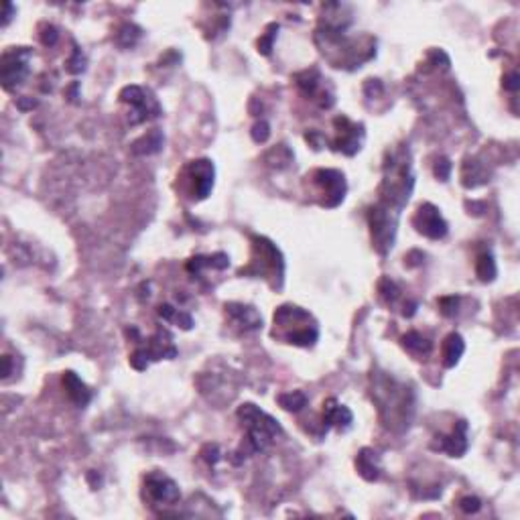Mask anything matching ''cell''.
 I'll use <instances>...</instances> for the list:
<instances>
[{
  "instance_id": "obj_1",
  "label": "cell",
  "mask_w": 520,
  "mask_h": 520,
  "mask_svg": "<svg viewBox=\"0 0 520 520\" xmlns=\"http://www.w3.org/2000/svg\"><path fill=\"white\" fill-rule=\"evenodd\" d=\"M372 401L386 429L403 433L410 427L415 415V392L405 382H398L384 372L372 374Z\"/></svg>"
},
{
  "instance_id": "obj_2",
  "label": "cell",
  "mask_w": 520,
  "mask_h": 520,
  "mask_svg": "<svg viewBox=\"0 0 520 520\" xmlns=\"http://www.w3.org/2000/svg\"><path fill=\"white\" fill-rule=\"evenodd\" d=\"M236 417H238V421L242 422L244 431H246V445H242L238 451L232 454L240 455L236 459V466L242 463L246 457L268 449L276 441V437L283 435V427L278 425L275 417H271L268 413L260 410L259 406L252 405V403H244L242 406H238Z\"/></svg>"
},
{
  "instance_id": "obj_3",
  "label": "cell",
  "mask_w": 520,
  "mask_h": 520,
  "mask_svg": "<svg viewBox=\"0 0 520 520\" xmlns=\"http://www.w3.org/2000/svg\"><path fill=\"white\" fill-rule=\"evenodd\" d=\"M413 185H415V175L405 150L389 153V159L384 162V179L380 187L382 194L380 203L401 211L413 194Z\"/></svg>"
},
{
  "instance_id": "obj_4",
  "label": "cell",
  "mask_w": 520,
  "mask_h": 520,
  "mask_svg": "<svg viewBox=\"0 0 520 520\" xmlns=\"http://www.w3.org/2000/svg\"><path fill=\"white\" fill-rule=\"evenodd\" d=\"M273 336L299 348H311L319 340V327L313 315L305 309L297 305H280L275 311Z\"/></svg>"
},
{
  "instance_id": "obj_5",
  "label": "cell",
  "mask_w": 520,
  "mask_h": 520,
  "mask_svg": "<svg viewBox=\"0 0 520 520\" xmlns=\"http://www.w3.org/2000/svg\"><path fill=\"white\" fill-rule=\"evenodd\" d=\"M252 262L240 271L242 276H256V278H271L273 289L283 287L285 276V260L280 250L268 238L254 236L252 238Z\"/></svg>"
},
{
  "instance_id": "obj_6",
  "label": "cell",
  "mask_w": 520,
  "mask_h": 520,
  "mask_svg": "<svg viewBox=\"0 0 520 520\" xmlns=\"http://www.w3.org/2000/svg\"><path fill=\"white\" fill-rule=\"evenodd\" d=\"M398 213L401 211L389 208L384 203L374 206L370 213H368V222H370V232H372V240L376 250L380 254H386L392 244H394V236H396V224H398Z\"/></svg>"
},
{
  "instance_id": "obj_7",
  "label": "cell",
  "mask_w": 520,
  "mask_h": 520,
  "mask_svg": "<svg viewBox=\"0 0 520 520\" xmlns=\"http://www.w3.org/2000/svg\"><path fill=\"white\" fill-rule=\"evenodd\" d=\"M175 356H177V348L173 343V336L167 329L159 327L157 333L148 340L146 345H141V348H136L132 352L130 364H132L134 370H146L150 362H157V360H162V358L173 360Z\"/></svg>"
},
{
  "instance_id": "obj_8",
  "label": "cell",
  "mask_w": 520,
  "mask_h": 520,
  "mask_svg": "<svg viewBox=\"0 0 520 520\" xmlns=\"http://www.w3.org/2000/svg\"><path fill=\"white\" fill-rule=\"evenodd\" d=\"M120 102L129 104L130 116L129 122L132 126L150 120V118H159L161 116V106L157 102V98L153 96V92H148L141 85H126L120 90Z\"/></svg>"
},
{
  "instance_id": "obj_9",
  "label": "cell",
  "mask_w": 520,
  "mask_h": 520,
  "mask_svg": "<svg viewBox=\"0 0 520 520\" xmlns=\"http://www.w3.org/2000/svg\"><path fill=\"white\" fill-rule=\"evenodd\" d=\"M32 49L29 47H11L2 53L0 64V76L2 85L6 90H13L15 85H20L31 73Z\"/></svg>"
},
{
  "instance_id": "obj_10",
  "label": "cell",
  "mask_w": 520,
  "mask_h": 520,
  "mask_svg": "<svg viewBox=\"0 0 520 520\" xmlns=\"http://www.w3.org/2000/svg\"><path fill=\"white\" fill-rule=\"evenodd\" d=\"M143 498L150 506H175L181 500V490L173 478L155 470L145 475Z\"/></svg>"
},
{
  "instance_id": "obj_11",
  "label": "cell",
  "mask_w": 520,
  "mask_h": 520,
  "mask_svg": "<svg viewBox=\"0 0 520 520\" xmlns=\"http://www.w3.org/2000/svg\"><path fill=\"white\" fill-rule=\"evenodd\" d=\"M295 83L301 90V94L309 98V100H313V102H317L319 108L327 110V108H331L336 104L333 90L327 83V80H324V76H321L319 69L311 67V69H305V71L297 73L295 76Z\"/></svg>"
},
{
  "instance_id": "obj_12",
  "label": "cell",
  "mask_w": 520,
  "mask_h": 520,
  "mask_svg": "<svg viewBox=\"0 0 520 520\" xmlns=\"http://www.w3.org/2000/svg\"><path fill=\"white\" fill-rule=\"evenodd\" d=\"M311 179L317 185L319 195H324L321 201H319V206H324V208H338L341 201H343L345 191H348V183H345V177H343L341 171H338V169H317L311 175Z\"/></svg>"
},
{
  "instance_id": "obj_13",
  "label": "cell",
  "mask_w": 520,
  "mask_h": 520,
  "mask_svg": "<svg viewBox=\"0 0 520 520\" xmlns=\"http://www.w3.org/2000/svg\"><path fill=\"white\" fill-rule=\"evenodd\" d=\"M336 126V138L331 141V148L343 153L345 157H354L358 150L362 148V141H364V126L352 122L348 116H338L333 120Z\"/></svg>"
},
{
  "instance_id": "obj_14",
  "label": "cell",
  "mask_w": 520,
  "mask_h": 520,
  "mask_svg": "<svg viewBox=\"0 0 520 520\" xmlns=\"http://www.w3.org/2000/svg\"><path fill=\"white\" fill-rule=\"evenodd\" d=\"M413 226H415V230L419 234H422L429 240H441L449 232L447 222L443 220L439 208H435L433 203H422V206H419V210L415 211V215H413Z\"/></svg>"
},
{
  "instance_id": "obj_15",
  "label": "cell",
  "mask_w": 520,
  "mask_h": 520,
  "mask_svg": "<svg viewBox=\"0 0 520 520\" xmlns=\"http://www.w3.org/2000/svg\"><path fill=\"white\" fill-rule=\"evenodd\" d=\"M187 175L191 179L194 185V197L195 199H206L213 189V162L210 159H197V161L189 162L187 167Z\"/></svg>"
},
{
  "instance_id": "obj_16",
  "label": "cell",
  "mask_w": 520,
  "mask_h": 520,
  "mask_svg": "<svg viewBox=\"0 0 520 520\" xmlns=\"http://www.w3.org/2000/svg\"><path fill=\"white\" fill-rule=\"evenodd\" d=\"M435 439L437 441L431 445L435 451H443V454H447L449 457H461V455L468 451V447H470V441H468V422L457 421L454 431L449 435H439Z\"/></svg>"
},
{
  "instance_id": "obj_17",
  "label": "cell",
  "mask_w": 520,
  "mask_h": 520,
  "mask_svg": "<svg viewBox=\"0 0 520 520\" xmlns=\"http://www.w3.org/2000/svg\"><path fill=\"white\" fill-rule=\"evenodd\" d=\"M228 317L232 319V324L238 325L242 331H259L262 327V315H260L256 307L252 305H244V303H226Z\"/></svg>"
},
{
  "instance_id": "obj_18",
  "label": "cell",
  "mask_w": 520,
  "mask_h": 520,
  "mask_svg": "<svg viewBox=\"0 0 520 520\" xmlns=\"http://www.w3.org/2000/svg\"><path fill=\"white\" fill-rule=\"evenodd\" d=\"M354 422V415L345 405H340L336 398H327L324 405V425L325 433L329 431V427H336L340 431H348Z\"/></svg>"
},
{
  "instance_id": "obj_19",
  "label": "cell",
  "mask_w": 520,
  "mask_h": 520,
  "mask_svg": "<svg viewBox=\"0 0 520 520\" xmlns=\"http://www.w3.org/2000/svg\"><path fill=\"white\" fill-rule=\"evenodd\" d=\"M64 386L65 392H67V396H69V401H71L73 405L80 406V408L90 405V401H92V390L88 389V384L81 380L78 374L67 370V372L64 374Z\"/></svg>"
},
{
  "instance_id": "obj_20",
  "label": "cell",
  "mask_w": 520,
  "mask_h": 520,
  "mask_svg": "<svg viewBox=\"0 0 520 520\" xmlns=\"http://www.w3.org/2000/svg\"><path fill=\"white\" fill-rule=\"evenodd\" d=\"M488 177H490V173H488L486 165L475 157H468L461 165V183L468 189H475V187L488 183Z\"/></svg>"
},
{
  "instance_id": "obj_21",
  "label": "cell",
  "mask_w": 520,
  "mask_h": 520,
  "mask_svg": "<svg viewBox=\"0 0 520 520\" xmlns=\"http://www.w3.org/2000/svg\"><path fill=\"white\" fill-rule=\"evenodd\" d=\"M356 470L358 473L366 480V482H376L380 478V455L376 454L370 447H364L356 457Z\"/></svg>"
},
{
  "instance_id": "obj_22",
  "label": "cell",
  "mask_w": 520,
  "mask_h": 520,
  "mask_svg": "<svg viewBox=\"0 0 520 520\" xmlns=\"http://www.w3.org/2000/svg\"><path fill=\"white\" fill-rule=\"evenodd\" d=\"M230 266V256L224 252H215L211 256H194L187 262V273L194 276L201 275L203 268H215V271H226Z\"/></svg>"
},
{
  "instance_id": "obj_23",
  "label": "cell",
  "mask_w": 520,
  "mask_h": 520,
  "mask_svg": "<svg viewBox=\"0 0 520 520\" xmlns=\"http://www.w3.org/2000/svg\"><path fill=\"white\" fill-rule=\"evenodd\" d=\"M466 352V341L459 333H449L445 341H443V348H441V356H443V366L445 368H454L455 364L459 362V358L463 356Z\"/></svg>"
},
{
  "instance_id": "obj_24",
  "label": "cell",
  "mask_w": 520,
  "mask_h": 520,
  "mask_svg": "<svg viewBox=\"0 0 520 520\" xmlns=\"http://www.w3.org/2000/svg\"><path fill=\"white\" fill-rule=\"evenodd\" d=\"M162 143H165V136L159 129H153L148 134L141 136L136 143H132L130 150L134 155H155L162 148Z\"/></svg>"
},
{
  "instance_id": "obj_25",
  "label": "cell",
  "mask_w": 520,
  "mask_h": 520,
  "mask_svg": "<svg viewBox=\"0 0 520 520\" xmlns=\"http://www.w3.org/2000/svg\"><path fill=\"white\" fill-rule=\"evenodd\" d=\"M159 317H161L162 321L179 325L181 329H191L194 327V317L189 313L181 311V309L173 307L171 303H162L161 307H159Z\"/></svg>"
},
{
  "instance_id": "obj_26",
  "label": "cell",
  "mask_w": 520,
  "mask_h": 520,
  "mask_svg": "<svg viewBox=\"0 0 520 520\" xmlns=\"http://www.w3.org/2000/svg\"><path fill=\"white\" fill-rule=\"evenodd\" d=\"M403 348H405L406 352H410L413 356L422 358L431 354L433 343L427 340V338H422L419 331H408L406 336H403Z\"/></svg>"
},
{
  "instance_id": "obj_27",
  "label": "cell",
  "mask_w": 520,
  "mask_h": 520,
  "mask_svg": "<svg viewBox=\"0 0 520 520\" xmlns=\"http://www.w3.org/2000/svg\"><path fill=\"white\" fill-rule=\"evenodd\" d=\"M292 159H295V155H292V150L287 145L273 146V148L264 155V161L268 162L271 167H275V169H285V167H289L292 162Z\"/></svg>"
},
{
  "instance_id": "obj_28",
  "label": "cell",
  "mask_w": 520,
  "mask_h": 520,
  "mask_svg": "<svg viewBox=\"0 0 520 520\" xmlns=\"http://www.w3.org/2000/svg\"><path fill=\"white\" fill-rule=\"evenodd\" d=\"M475 275L482 283H492L496 278L498 268H496V260L490 252H484V254L478 256V260H475Z\"/></svg>"
},
{
  "instance_id": "obj_29",
  "label": "cell",
  "mask_w": 520,
  "mask_h": 520,
  "mask_svg": "<svg viewBox=\"0 0 520 520\" xmlns=\"http://www.w3.org/2000/svg\"><path fill=\"white\" fill-rule=\"evenodd\" d=\"M141 37H143V29L136 27V25H132V23H126V25H122L118 29V32H116V43H118V47L130 49L138 43Z\"/></svg>"
},
{
  "instance_id": "obj_30",
  "label": "cell",
  "mask_w": 520,
  "mask_h": 520,
  "mask_svg": "<svg viewBox=\"0 0 520 520\" xmlns=\"http://www.w3.org/2000/svg\"><path fill=\"white\" fill-rule=\"evenodd\" d=\"M276 403L283 406L285 410H291V413H297L301 410L303 406L307 405V394L301 392V390H292V392H283L276 396Z\"/></svg>"
},
{
  "instance_id": "obj_31",
  "label": "cell",
  "mask_w": 520,
  "mask_h": 520,
  "mask_svg": "<svg viewBox=\"0 0 520 520\" xmlns=\"http://www.w3.org/2000/svg\"><path fill=\"white\" fill-rule=\"evenodd\" d=\"M378 292H380V297L384 299V303L386 305H390V307H394L396 305V301L401 299V287L392 280V278H389V276H384L380 283H378Z\"/></svg>"
},
{
  "instance_id": "obj_32",
  "label": "cell",
  "mask_w": 520,
  "mask_h": 520,
  "mask_svg": "<svg viewBox=\"0 0 520 520\" xmlns=\"http://www.w3.org/2000/svg\"><path fill=\"white\" fill-rule=\"evenodd\" d=\"M276 31H278V25H276V23H271V25L266 27L264 35L260 37L259 43H256V47H259L260 55H266V57L271 55V51H273V45H275Z\"/></svg>"
},
{
  "instance_id": "obj_33",
  "label": "cell",
  "mask_w": 520,
  "mask_h": 520,
  "mask_svg": "<svg viewBox=\"0 0 520 520\" xmlns=\"http://www.w3.org/2000/svg\"><path fill=\"white\" fill-rule=\"evenodd\" d=\"M459 297L457 295H449V297H441L439 299V307H441V313L445 317H455L457 311H459Z\"/></svg>"
},
{
  "instance_id": "obj_34",
  "label": "cell",
  "mask_w": 520,
  "mask_h": 520,
  "mask_svg": "<svg viewBox=\"0 0 520 520\" xmlns=\"http://www.w3.org/2000/svg\"><path fill=\"white\" fill-rule=\"evenodd\" d=\"M85 64H88V59H85V55L81 53V49L73 47L71 57L67 59V71H69V73H81V71L85 69Z\"/></svg>"
},
{
  "instance_id": "obj_35",
  "label": "cell",
  "mask_w": 520,
  "mask_h": 520,
  "mask_svg": "<svg viewBox=\"0 0 520 520\" xmlns=\"http://www.w3.org/2000/svg\"><path fill=\"white\" fill-rule=\"evenodd\" d=\"M451 169H454V165H451V161L447 157H439L433 171H435V177L439 181H447V179L451 177Z\"/></svg>"
},
{
  "instance_id": "obj_36",
  "label": "cell",
  "mask_w": 520,
  "mask_h": 520,
  "mask_svg": "<svg viewBox=\"0 0 520 520\" xmlns=\"http://www.w3.org/2000/svg\"><path fill=\"white\" fill-rule=\"evenodd\" d=\"M268 136H271V126H268V122L266 120H260L256 122L254 126H252V138H254V143H266L268 141Z\"/></svg>"
},
{
  "instance_id": "obj_37",
  "label": "cell",
  "mask_w": 520,
  "mask_h": 520,
  "mask_svg": "<svg viewBox=\"0 0 520 520\" xmlns=\"http://www.w3.org/2000/svg\"><path fill=\"white\" fill-rule=\"evenodd\" d=\"M41 41H43V45L53 47L59 41V32H57V29L53 25H43L41 27Z\"/></svg>"
},
{
  "instance_id": "obj_38",
  "label": "cell",
  "mask_w": 520,
  "mask_h": 520,
  "mask_svg": "<svg viewBox=\"0 0 520 520\" xmlns=\"http://www.w3.org/2000/svg\"><path fill=\"white\" fill-rule=\"evenodd\" d=\"M459 508H461L466 514H473V512H478V510L482 508V500L475 498V496H463V498L459 500Z\"/></svg>"
},
{
  "instance_id": "obj_39",
  "label": "cell",
  "mask_w": 520,
  "mask_h": 520,
  "mask_svg": "<svg viewBox=\"0 0 520 520\" xmlns=\"http://www.w3.org/2000/svg\"><path fill=\"white\" fill-rule=\"evenodd\" d=\"M201 455H203V459H206L210 466H215V463L222 459V455H220V447H218L215 443H208V445L203 447Z\"/></svg>"
},
{
  "instance_id": "obj_40",
  "label": "cell",
  "mask_w": 520,
  "mask_h": 520,
  "mask_svg": "<svg viewBox=\"0 0 520 520\" xmlns=\"http://www.w3.org/2000/svg\"><path fill=\"white\" fill-rule=\"evenodd\" d=\"M364 92H366V96L368 98L380 96V94L384 92V85H382V81L380 80H368L366 81V85H364Z\"/></svg>"
},
{
  "instance_id": "obj_41",
  "label": "cell",
  "mask_w": 520,
  "mask_h": 520,
  "mask_svg": "<svg viewBox=\"0 0 520 520\" xmlns=\"http://www.w3.org/2000/svg\"><path fill=\"white\" fill-rule=\"evenodd\" d=\"M519 73L516 71H512V73H508L506 78H504V88L506 90H510V92H516L519 90Z\"/></svg>"
},
{
  "instance_id": "obj_42",
  "label": "cell",
  "mask_w": 520,
  "mask_h": 520,
  "mask_svg": "<svg viewBox=\"0 0 520 520\" xmlns=\"http://www.w3.org/2000/svg\"><path fill=\"white\" fill-rule=\"evenodd\" d=\"M305 138H307L309 143L315 146V148H321V145L325 143V138L321 136V134H319V132H307V136H305Z\"/></svg>"
},
{
  "instance_id": "obj_43",
  "label": "cell",
  "mask_w": 520,
  "mask_h": 520,
  "mask_svg": "<svg viewBox=\"0 0 520 520\" xmlns=\"http://www.w3.org/2000/svg\"><path fill=\"white\" fill-rule=\"evenodd\" d=\"M16 106H18V108L25 112V110H31V108H35V106H37V102H35V100H18V104H16Z\"/></svg>"
},
{
  "instance_id": "obj_44",
  "label": "cell",
  "mask_w": 520,
  "mask_h": 520,
  "mask_svg": "<svg viewBox=\"0 0 520 520\" xmlns=\"http://www.w3.org/2000/svg\"><path fill=\"white\" fill-rule=\"evenodd\" d=\"M4 11H6V13H4V23H2V25H8V20L13 18L11 13H13L15 8H13V4H11V2H6V4H4Z\"/></svg>"
},
{
  "instance_id": "obj_45",
  "label": "cell",
  "mask_w": 520,
  "mask_h": 520,
  "mask_svg": "<svg viewBox=\"0 0 520 520\" xmlns=\"http://www.w3.org/2000/svg\"><path fill=\"white\" fill-rule=\"evenodd\" d=\"M2 362H4L2 378H8V374H11V356H4V358H2Z\"/></svg>"
}]
</instances>
